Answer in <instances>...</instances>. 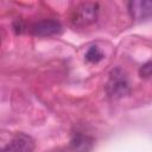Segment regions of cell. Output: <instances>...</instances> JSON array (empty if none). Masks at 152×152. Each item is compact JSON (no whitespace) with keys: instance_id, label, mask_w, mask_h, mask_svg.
Listing matches in <instances>:
<instances>
[{"instance_id":"7a4b0ae2","label":"cell","mask_w":152,"mask_h":152,"mask_svg":"<svg viewBox=\"0 0 152 152\" xmlns=\"http://www.w3.org/2000/svg\"><path fill=\"white\" fill-rule=\"evenodd\" d=\"M100 6L97 2H82L75 7L71 14V21L76 26H88L96 21Z\"/></svg>"},{"instance_id":"8992f818","label":"cell","mask_w":152,"mask_h":152,"mask_svg":"<svg viewBox=\"0 0 152 152\" xmlns=\"http://www.w3.org/2000/svg\"><path fill=\"white\" fill-rule=\"evenodd\" d=\"M95 140L86 134L82 133H77L75 134L70 142H69V152H90L94 147Z\"/></svg>"},{"instance_id":"3957f363","label":"cell","mask_w":152,"mask_h":152,"mask_svg":"<svg viewBox=\"0 0 152 152\" xmlns=\"http://www.w3.org/2000/svg\"><path fill=\"white\" fill-rule=\"evenodd\" d=\"M36 147L34 139L25 133H18L4 148L1 152H33Z\"/></svg>"},{"instance_id":"277c9868","label":"cell","mask_w":152,"mask_h":152,"mask_svg":"<svg viewBox=\"0 0 152 152\" xmlns=\"http://www.w3.org/2000/svg\"><path fill=\"white\" fill-rule=\"evenodd\" d=\"M62 31V25L57 20L44 19L34 23L31 26V33L37 37H49L58 34Z\"/></svg>"},{"instance_id":"6da1fadb","label":"cell","mask_w":152,"mask_h":152,"mask_svg":"<svg viewBox=\"0 0 152 152\" xmlns=\"http://www.w3.org/2000/svg\"><path fill=\"white\" fill-rule=\"evenodd\" d=\"M106 93L114 100L122 99L131 93L128 77L124 69L118 66L109 72V77L106 83Z\"/></svg>"},{"instance_id":"5b68a950","label":"cell","mask_w":152,"mask_h":152,"mask_svg":"<svg viewBox=\"0 0 152 152\" xmlns=\"http://www.w3.org/2000/svg\"><path fill=\"white\" fill-rule=\"evenodd\" d=\"M128 12L132 19L142 20L151 15L152 2L148 0H133L128 2Z\"/></svg>"},{"instance_id":"9c48e42d","label":"cell","mask_w":152,"mask_h":152,"mask_svg":"<svg viewBox=\"0 0 152 152\" xmlns=\"http://www.w3.org/2000/svg\"><path fill=\"white\" fill-rule=\"evenodd\" d=\"M0 44H1V39H0Z\"/></svg>"},{"instance_id":"ba28073f","label":"cell","mask_w":152,"mask_h":152,"mask_svg":"<svg viewBox=\"0 0 152 152\" xmlns=\"http://www.w3.org/2000/svg\"><path fill=\"white\" fill-rule=\"evenodd\" d=\"M152 74V63L151 61H147L139 68V76L141 78H150Z\"/></svg>"},{"instance_id":"52a82bcc","label":"cell","mask_w":152,"mask_h":152,"mask_svg":"<svg viewBox=\"0 0 152 152\" xmlns=\"http://www.w3.org/2000/svg\"><path fill=\"white\" fill-rule=\"evenodd\" d=\"M104 57L103 52L99 49V46L93 45L88 49V51L86 52V59L89 63H99L100 61H102Z\"/></svg>"}]
</instances>
